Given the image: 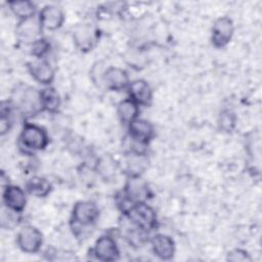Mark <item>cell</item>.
<instances>
[{
    "mask_svg": "<svg viewBox=\"0 0 262 262\" xmlns=\"http://www.w3.org/2000/svg\"><path fill=\"white\" fill-rule=\"evenodd\" d=\"M16 243L23 252L29 254L37 253L43 243L42 233L34 226H25L18 231Z\"/></svg>",
    "mask_w": 262,
    "mask_h": 262,
    "instance_id": "5",
    "label": "cell"
},
{
    "mask_svg": "<svg viewBox=\"0 0 262 262\" xmlns=\"http://www.w3.org/2000/svg\"><path fill=\"white\" fill-rule=\"evenodd\" d=\"M102 84L105 85L106 88L120 91L129 86V77L126 71L121 68L112 67L104 71L102 77Z\"/></svg>",
    "mask_w": 262,
    "mask_h": 262,
    "instance_id": "15",
    "label": "cell"
},
{
    "mask_svg": "<svg viewBox=\"0 0 262 262\" xmlns=\"http://www.w3.org/2000/svg\"><path fill=\"white\" fill-rule=\"evenodd\" d=\"M130 98L138 105H147L152 97L151 89L144 80H135L128 86Z\"/></svg>",
    "mask_w": 262,
    "mask_h": 262,
    "instance_id": "17",
    "label": "cell"
},
{
    "mask_svg": "<svg viewBox=\"0 0 262 262\" xmlns=\"http://www.w3.org/2000/svg\"><path fill=\"white\" fill-rule=\"evenodd\" d=\"M124 214L126 218L141 231L151 230L157 224V214L145 202L131 205Z\"/></svg>",
    "mask_w": 262,
    "mask_h": 262,
    "instance_id": "2",
    "label": "cell"
},
{
    "mask_svg": "<svg viewBox=\"0 0 262 262\" xmlns=\"http://www.w3.org/2000/svg\"><path fill=\"white\" fill-rule=\"evenodd\" d=\"M48 49L49 43L43 38L38 39L36 42L32 44V54L37 58H42L43 55L48 51Z\"/></svg>",
    "mask_w": 262,
    "mask_h": 262,
    "instance_id": "24",
    "label": "cell"
},
{
    "mask_svg": "<svg viewBox=\"0 0 262 262\" xmlns=\"http://www.w3.org/2000/svg\"><path fill=\"white\" fill-rule=\"evenodd\" d=\"M43 110L55 113L60 105V98L57 91L52 87H46L40 91Z\"/></svg>",
    "mask_w": 262,
    "mask_h": 262,
    "instance_id": "20",
    "label": "cell"
},
{
    "mask_svg": "<svg viewBox=\"0 0 262 262\" xmlns=\"http://www.w3.org/2000/svg\"><path fill=\"white\" fill-rule=\"evenodd\" d=\"M10 102L24 116H34L43 111L40 91L28 85H17L12 91Z\"/></svg>",
    "mask_w": 262,
    "mask_h": 262,
    "instance_id": "1",
    "label": "cell"
},
{
    "mask_svg": "<svg viewBox=\"0 0 262 262\" xmlns=\"http://www.w3.org/2000/svg\"><path fill=\"white\" fill-rule=\"evenodd\" d=\"M236 124L235 114L229 110H224L220 113L218 118L219 129L223 132H231Z\"/></svg>",
    "mask_w": 262,
    "mask_h": 262,
    "instance_id": "23",
    "label": "cell"
},
{
    "mask_svg": "<svg viewBox=\"0 0 262 262\" xmlns=\"http://www.w3.org/2000/svg\"><path fill=\"white\" fill-rule=\"evenodd\" d=\"M10 10L20 19L33 17L35 14V5L31 1H12L8 3Z\"/></svg>",
    "mask_w": 262,
    "mask_h": 262,
    "instance_id": "22",
    "label": "cell"
},
{
    "mask_svg": "<svg viewBox=\"0 0 262 262\" xmlns=\"http://www.w3.org/2000/svg\"><path fill=\"white\" fill-rule=\"evenodd\" d=\"M233 23L227 16L219 17L212 27L211 40L212 44L217 48H222L229 43L233 35Z\"/></svg>",
    "mask_w": 262,
    "mask_h": 262,
    "instance_id": "6",
    "label": "cell"
},
{
    "mask_svg": "<svg viewBox=\"0 0 262 262\" xmlns=\"http://www.w3.org/2000/svg\"><path fill=\"white\" fill-rule=\"evenodd\" d=\"M42 31V27L40 25L39 19L33 17L20 19L16 26L15 33L17 39L25 44H33L39 38V35Z\"/></svg>",
    "mask_w": 262,
    "mask_h": 262,
    "instance_id": "8",
    "label": "cell"
},
{
    "mask_svg": "<svg viewBox=\"0 0 262 262\" xmlns=\"http://www.w3.org/2000/svg\"><path fill=\"white\" fill-rule=\"evenodd\" d=\"M98 208L89 201L77 202L73 208L72 221L77 227H88L98 218Z\"/></svg>",
    "mask_w": 262,
    "mask_h": 262,
    "instance_id": "4",
    "label": "cell"
},
{
    "mask_svg": "<svg viewBox=\"0 0 262 262\" xmlns=\"http://www.w3.org/2000/svg\"><path fill=\"white\" fill-rule=\"evenodd\" d=\"M30 75L37 82L43 85H49L54 78V71L50 63L43 58H35L27 64Z\"/></svg>",
    "mask_w": 262,
    "mask_h": 262,
    "instance_id": "12",
    "label": "cell"
},
{
    "mask_svg": "<svg viewBox=\"0 0 262 262\" xmlns=\"http://www.w3.org/2000/svg\"><path fill=\"white\" fill-rule=\"evenodd\" d=\"M147 160L143 152L131 151L129 159L127 161V169L130 176H139L140 173L146 168Z\"/></svg>",
    "mask_w": 262,
    "mask_h": 262,
    "instance_id": "21",
    "label": "cell"
},
{
    "mask_svg": "<svg viewBox=\"0 0 262 262\" xmlns=\"http://www.w3.org/2000/svg\"><path fill=\"white\" fill-rule=\"evenodd\" d=\"M129 125L130 138L140 144H146L154 137L155 131L152 125L143 119H135Z\"/></svg>",
    "mask_w": 262,
    "mask_h": 262,
    "instance_id": "14",
    "label": "cell"
},
{
    "mask_svg": "<svg viewBox=\"0 0 262 262\" xmlns=\"http://www.w3.org/2000/svg\"><path fill=\"white\" fill-rule=\"evenodd\" d=\"M227 260L228 261H250L251 257L249 256V254L241 249H234L232 251H230L227 255Z\"/></svg>",
    "mask_w": 262,
    "mask_h": 262,
    "instance_id": "25",
    "label": "cell"
},
{
    "mask_svg": "<svg viewBox=\"0 0 262 262\" xmlns=\"http://www.w3.org/2000/svg\"><path fill=\"white\" fill-rule=\"evenodd\" d=\"M94 256L100 260L105 262L115 261L119 258L120 252L117 246L116 241L110 235L100 236L93 247Z\"/></svg>",
    "mask_w": 262,
    "mask_h": 262,
    "instance_id": "9",
    "label": "cell"
},
{
    "mask_svg": "<svg viewBox=\"0 0 262 262\" xmlns=\"http://www.w3.org/2000/svg\"><path fill=\"white\" fill-rule=\"evenodd\" d=\"M26 187L30 194L37 198H44L51 190L50 183L45 178L38 176L32 177L30 180H28L26 183Z\"/></svg>",
    "mask_w": 262,
    "mask_h": 262,
    "instance_id": "19",
    "label": "cell"
},
{
    "mask_svg": "<svg viewBox=\"0 0 262 262\" xmlns=\"http://www.w3.org/2000/svg\"><path fill=\"white\" fill-rule=\"evenodd\" d=\"M2 199H3L4 206L14 212L20 213L26 207V203H27L26 193L18 186L8 185V184L4 186Z\"/></svg>",
    "mask_w": 262,
    "mask_h": 262,
    "instance_id": "13",
    "label": "cell"
},
{
    "mask_svg": "<svg viewBox=\"0 0 262 262\" xmlns=\"http://www.w3.org/2000/svg\"><path fill=\"white\" fill-rule=\"evenodd\" d=\"M73 39L80 50L89 51L96 42V30L89 24L78 25L73 31Z\"/></svg>",
    "mask_w": 262,
    "mask_h": 262,
    "instance_id": "11",
    "label": "cell"
},
{
    "mask_svg": "<svg viewBox=\"0 0 262 262\" xmlns=\"http://www.w3.org/2000/svg\"><path fill=\"white\" fill-rule=\"evenodd\" d=\"M151 248L157 257L162 260H170L175 253V244L167 234L158 233L151 238Z\"/></svg>",
    "mask_w": 262,
    "mask_h": 262,
    "instance_id": "16",
    "label": "cell"
},
{
    "mask_svg": "<svg viewBox=\"0 0 262 262\" xmlns=\"http://www.w3.org/2000/svg\"><path fill=\"white\" fill-rule=\"evenodd\" d=\"M18 139L21 147L32 151L44 149L49 141L48 135L42 127L30 123L25 124Z\"/></svg>",
    "mask_w": 262,
    "mask_h": 262,
    "instance_id": "3",
    "label": "cell"
},
{
    "mask_svg": "<svg viewBox=\"0 0 262 262\" xmlns=\"http://www.w3.org/2000/svg\"><path fill=\"white\" fill-rule=\"evenodd\" d=\"M148 195L149 189L147 184L140 179L139 176H130L123 191V196L125 200L130 204L141 203L145 202Z\"/></svg>",
    "mask_w": 262,
    "mask_h": 262,
    "instance_id": "7",
    "label": "cell"
},
{
    "mask_svg": "<svg viewBox=\"0 0 262 262\" xmlns=\"http://www.w3.org/2000/svg\"><path fill=\"white\" fill-rule=\"evenodd\" d=\"M139 105L132 100L130 97L127 99L122 100L118 104V116L121 120V122L125 124H130L132 121L137 119L138 113H139Z\"/></svg>",
    "mask_w": 262,
    "mask_h": 262,
    "instance_id": "18",
    "label": "cell"
},
{
    "mask_svg": "<svg viewBox=\"0 0 262 262\" xmlns=\"http://www.w3.org/2000/svg\"><path fill=\"white\" fill-rule=\"evenodd\" d=\"M42 29H46L49 31L57 30L61 27L64 20V14L60 7L56 5H46L44 6L38 17Z\"/></svg>",
    "mask_w": 262,
    "mask_h": 262,
    "instance_id": "10",
    "label": "cell"
}]
</instances>
